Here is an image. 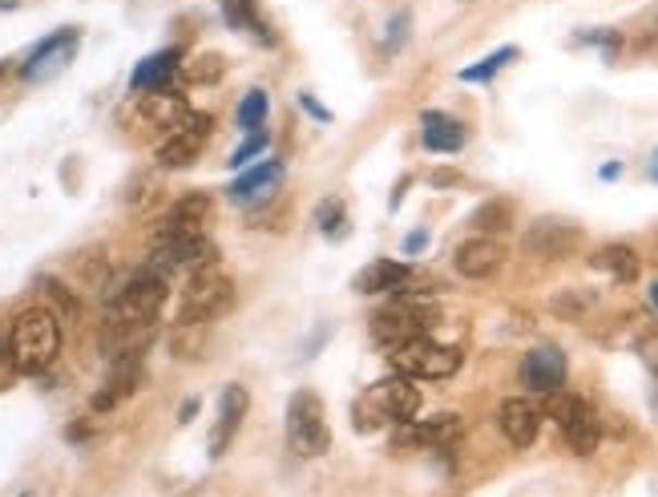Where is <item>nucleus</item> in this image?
Listing matches in <instances>:
<instances>
[{
    "instance_id": "nucleus-1",
    "label": "nucleus",
    "mask_w": 658,
    "mask_h": 497,
    "mask_svg": "<svg viewBox=\"0 0 658 497\" xmlns=\"http://www.w3.org/2000/svg\"><path fill=\"white\" fill-rule=\"evenodd\" d=\"M9 356L16 377H40L61 356V320L49 308H25L9 328Z\"/></svg>"
},
{
    "instance_id": "nucleus-2",
    "label": "nucleus",
    "mask_w": 658,
    "mask_h": 497,
    "mask_svg": "<svg viewBox=\"0 0 658 497\" xmlns=\"http://www.w3.org/2000/svg\"><path fill=\"white\" fill-rule=\"evenodd\" d=\"M166 299H171V275L142 263L106 296V323H158Z\"/></svg>"
},
{
    "instance_id": "nucleus-3",
    "label": "nucleus",
    "mask_w": 658,
    "mask_h": 497,
    "mask_svg": "<svg viewBox=\"0 0 658 497\" xmlns=\"http://www.w3.org/2000/svg\"><path fill=\"white\" fill-rule=\"evenodd\" d=\"M421 413V389H416V380L412 377H384L376 380L368 392H364V401L356 404V421L360 429H380V425H388V421H396V425H404V421H412Z\"/></svg>"
},
{
    "instance_id": "nucleus-4",
    "label": "nucleus",
    "mask_w": 658,
    "mask_h": 497,
    "mask_svg": "<svg viewBox=\"0 0 658 497\" xmlns=\"http://www.w3.org/2000/svg\"><path fill=\"white\" fill-rule=\"evenodd\" d=\"M287 445L299 458H324L331 449L328 409L312 389H295L287 401Z\"/></svg>"
},
{
    "instance_id": "nucleus-5",
    "label": "nucleus",
    "mask_w": 658,
    "mask_h": 497,
    "mask_svg": "<svg viewBox=\"0 0 658 497\" xmlns=\"http://www.w3.org/2000/svg\"><path fill=\"white\" fill-rule=\"evenodd\" d=\"M231 304H235V283L219 271V263L190 271V283L183 287V304H178V323H214L223 311H231Z\"/></svg>"
},
{
    "instance_id": "nucleus-6",
    "label": "nucleus",
    "mask_w": 658,
    "mask_h": 497,
    "mask_svg": "<svg viewBox=\"0 0 658 497\" xmlns=\"http://www.w3.org/2000/svg\"><path fill=\"white\" fill-rule=\"evenodd\" d=\"M545 413L557 421V429L566 437V445L578 453V458H590L598 441H602V417L590 401L581 397H569V392H550L545 397Z\"/></svg>"
},
{
    "instance_id": "nucleus-7",
    "label": "nucleus",
    "mask_w": 658,
    "mask_h": 497,
    "mask_svg": "<svg viewBox=\"0 0 658 497\" xmlns=\"http://www.w3.org/2000/svg\"><path fill=\"white\" fill-rule=\"evenodd\" d=\"M461 352L448 348V344H436L428 336H416L409 344H400L392 348V368L400 377H412V380H448L461 372Z\"/></svg>"
},
{
    "instance_id": "nucleus-8",
    "label": "nucleus",
    "mask_w": 658,
    "mask_h": 497,
    "mask_svg": "<svg viewBox=\"0 0 658 497\" xmlns=\"http://www.w3.org/2000/svg\"><path fill=\"white\" fill-rule=\"evenodd\" d=\"M150 268H158L162 275H174V271H202L219 263V247H214L207 235H154V247H150Z\"/></svg>"
},
{
    "instance_id": "nucleus-9",
    "label": "nucleus",
    "mask_w": 658,
    "mask_h": 497,
    "mask_svg": "<svg viewBox=\"0 0 658 497\" xmlns=\"http://www.w3.org/2000/svg\"><path fill=\"white\" fill-rule=\"evenodd\" d=\"M211 114H186L174 130H166V138L158 142V166L162 170H186L190 162H198L207 138H211Z\"/></svg>"
},
{
    "instance_id": "nucleus-10",
    "label": "nucleus",
    "mask_w": 658,
    "mask_h": 497,
    "mask_svg": "<svg viewBox=\"0 0 658 497\" xmlns=\"http://www.w3.org/2000/svg\"><path fill=\"white\" fill-rule=\"evenodd\" d=\"M78 28H57V33H49V37L40 40V45H33V54L21 61V81H28V85H37V81H49L57 78V73H66L69 66H73V57H78Z\"/></svg>"
},
{
    "instance_id": "nucleus-11",
    "label": "nucleus",
    "mask_w": 658,
    "mask_h": 497,
    "mask_svg": "<svg viewBox=\"0 0 658 497\" xmlns=\"http://www.w3.org/2000/svg\"><path fill=\"white\" fill-rule=\"evenodd\" d=\"M428 311L421 304H392V308H384L380 316H372V340L380 344V348H400V344H409V340L424 336L428 332Z\"/></svg>"
},
{
    "instance_id": "nucleus-12",
    "label": "nucleus",
    "mask_w": 658,
    "mask_h": 497,
    "mask_svg": "<svg viewBox=\"0 0 658 497\" xmlns=\"http://www.w3.org/2000/svg\"><path fill=\"white\" fill-rule=\"evenodd\" d=\"M581 247V230L566 218H538L521 239V251L533 259H569Z\"/></svg>"
},
{
    "instance_id": "nucleus-13",
    "label": "nucleus",
    "mask_w": 658,
    "mask_h": 497,
    "mask_svg": "<svg viewBox=\"0 0 658 497\" xmlns=\"http://www.w3.org/2000/svg\"><path fill=\"white\" fill-rule=\"evenodd\" d=\"M521 384L529 392H538V397H550V392H562L569 377V364H566V352L557 348V344H538V348L529 352L526 360H521Z\"/></svg>"
},
{
    "instance_id": "nucleus-14",
    "label": "nucleus",
    "mask_w": 658,
    "mask_h": 497,
    "mask_svg": "<svg viewBox=\"0 0 658 497\" xmlns=\"http://www.w3.org/2000/svg\"><path fill=\"white\" fill-rule=\"evenodd\" d=\"M505 259H509L505 242L493 239V235H473V239H465L461 247H457L453 268H457V275H465V280H489V275H497V271L505 268Z\"/></svg>"
},
{
    "instance_id": "nucleus-15",
    "label": "nucleus",
    "mask_w": 658,
    "mask_h": 497,
    "mask_svg": "<svg viewBox=\"0 0 658 497\" xmlns=\"http://www.w3.org/2000/svg\"><path fill=\"white\" fill-rule=\"evenodd\" d=\"M541 417H545V409L526 397H509V401L497 409V425L505 433V441L517 445V449H529V445L538 441L541 433Z\"/></svg>"
},
{
    "instance_id": "nucleus-16",
    "label": "nucleus",
    "mask_w": 658,
    "mask_h": 497,
    "mask_svg": "<svg viewBox=\"0 0 658 497\" xmlns=\"http://www.w3.org/2000/svg\"><path fill=\"white\" fill-rule=\"evenodd\" d=\"M142 356H126V360H109L106 384L93 392V413H109L121 401H130L133 392L142 389Z\"/></svg>"
},
{
    "instance_id": "nucleus-17",
    "label": "nucleus",
    "mask_w": 658,
    "mask_h": 497,
    "mask_svg": "<svg viewBox=\"0 0 658 497\" xmlns=\"http://www.w3.org/2000/svg\"><path fill=\"white\" fill-rule=\"evenodd\" d=\"M250 413V392L243 384H226L223 397H219V421H214V433H211V458H223L231 441H235L238 425L247 421Z\"/></svg>"
},
{
    "instance_id": "nucleus-18",
    "label": "nucleus",
    "mask_w": 658,
    "mask_h": 497,
    "mask_svg": "<svg viewBox=\"0 0 658 497\" xmlns=\"http://www.w3.org/2000/svg\"><path fill=\"white\" fill-rule=\"evenodd\" d=\"M211 215H214L211 194L190 190V194H183V199H178L171 211H166L158 235H207V223H211Z\"/></svg>"
},
{
    "instance_id": "nucleus-19",
    "label": "nucleus",
    "mask_w": 658,
    "mask_h": 497,
    "mask_svg": "<svg viewBox=\"0 0 658 497\" xmlns=\"http://www.w3.org/2000/svg\"><path fill=\"white\" fill-rule=\"evenodd\" d=\"M279 182H283V162L267 158V162H259V166H250L247 175H238L226 194H231L235 206H255V202L271 199V194L279 190Z\"/></svg>"
},
{
    "instance_id": "nucleus-20",
    "label": "nucleus",
    "mask_w": 658,
    "mask_h": 497,
    "mask_svg": "<svg viewBox=\"0 0 658 497\" xmlns=\"http://www.w3.org/2000/svg\"><path fill=\"white\" fill-rule=\"evenodd\" d=\"M412 280H416V275H412L409 263H396V259H376V263H368V268H364L356 280H352V287H356L360 296H400V292H404Z\"/></svg>"
},
{
    "instance_id": "nucleus-21",
    "label": "nucleus",
    "mask_w": 658,
    "mask_h": 497,
    "mask_svg": "<svg viewBox=\"0 0 658 497\" xmlns=\"http://www.w3.org/2000/svg\"><path fill=\"white\" fill-rule=\"evenodd\" d=\"M421 142L424 150L433 154H457L469 142V130L453 114H440V109H424L421 114Z\"/></svg>"
},
{
    "instance_id": "nucleus-22",
    "label": "nucleus",
    "mask_w": 658,
    "mask_h": 497,
    "mask_svg": "<svg viewBox=\"0 0 658 497\" xmlns=\"http://www.w3.org/2000/svg\"><path fill=\"white\" fill-rule=\"evenodd\" d=\"M183 69V49H158V54L142 57L130 73L133 94H150V90H166L171 78Z\"/></svg>"
},
{
    "instance_id": "nucleus-23",
    "label": "nucleus",
    "mask_w": 658,
    "mask_h": 497,
    "mask_svg": "<svg viewBox=\"0 0 658 497\" xmlns=\"http://www.w3.org/2000/svg\"><path fill=\"white\" fill-rule=\"evenodd\" d=\"M461 437V417L457 413H436L428 421H404L396 433V445H448Z\"/></svg>"
},
{
    "instance_id": "nucleus-24",
    "label": "nucleus",
    "mask_w": 658,
    "mask_h": 497,
    "mask_svg": "<svg viewBox=\"0 0 658 497\" xmlns=\"http://www.w3.org/2000/svg\"><path fill=\"white\" fill-rule=\"evenodd\" d=\"M223 21L235 28V33H250L263 49H275L279 45V37L271 33V25H267L263 9H259V0H223Z\"/></svg>"
},
{
    "instance_id": "nucleus-25",
    "label": "nucleus",
    "mask_w": 658,
    "mask_h": 497,
    "mask_svg": "<svg viewBox=\"0 0 658 497\" xmlns=\"http://www.w3.org/2000/svg\"><path fill=\"white\" fill-rule=\"evenodd\" d=\"M138 109H142L145 126H154V130H174L190 114V106H186V97L178 90H150V97H142Z\"/></svg>"
},
{
    "instance_id": "nucleus-26",
    "label": "nucleus",
    "mask_w": 658,
    "mask_h": 497,
    "mask_svg": "<svg viewBox=\"0 0 658 497\" xmlns=\"http://www.w3.org/2000/svg\"><path fill=\"white\" fill-rule=\"evenodd\" d=\"M594 268L606 271V275H614L619 283L638 280V256H634V247H626V242H610V247H602V251L594 256Z\"/></svg>"
},
{
    "instance_id": "nucleus-27",
    "label": "nucleus",
    "mask_w": 658,
    "mask_h": 497,
    "mask_svg": "<svg viewBox=\"0 0 658 497\" xmlns=\"http://www.w3.org/2000/svg\"><path fill=\"white\" fill-rule=\"evenodd\" d=\"M469 227H477L481 235H493V239H497L501 230L514 227V206H509L505 199H489L485 206H477V211H473Z\"/></svg>"
},
{
    "instance_id": "nucleus-28",
    "label": "nucleus",
    "mask_w": 658,
    "mask_h": 497,
    "mask_svg": "<svg viewBox=\"0 0 658 497\" xmlns=\"http://www.w3.org/2000/svg\"><path fill=\"white\" fill-rule=\"evenodd\" d=\"M509 61H517V49L514 45H505V49H497V54H489V57H481L477 66H469V69H461L457 78L461 81H469V85H485V81H493L501 73V69L509 66Z\"/></svg>"
},
{
    "instance_id": "nucleus-29",
    "label": "nucleus",
    "mask_w": 658,
    "mask_h": 497,
    "mask_svg": "<svg viewBox=\"0 0 658 497\" xmlns=\"http://www.w3.org/2000/svg\"><path fill=\"white\" fill-rule=\"evenodd\" d=\"M316 227L328 235V239H343L348 235V206H343L340 194H328V199L316 206Z\"/></svg>"
},
{
    "instance_id": "nucleus-30",
    "label": "nucleus",
    "mask_w": 658,
    "mask_h": 497,
    "mask_svg": "<svg viewBox=\"0 0 658 497\" xmlns=\"http://www.w3.org/2000/svg\"><path fill=\"white\" fill-rule=\"evenodd\" d=\"M267 109H271V97H267V90H250L243 102H238L235 109V121H238V130H263V121H267Z\"/></svg>"
},
{
    "instance_id": "nucleus-31",
    "label": "nucleus",
    "mask_w": 658,
    "mask_h": 497,
    "mask_svg": "<svg viewBox=\"0 0 658 497\" xmlns=\"http://www.w3.org/2000/svg\"><path fill=\"white\" fill-rule=\"evenodd\" d=\"M40 292L49 296V304H54L49 311H54L57 320H78V316H81L78 296H73V292H69L61 280H49V275H45V280H40Z\"/></svg>"
},
{
    "instance_id": "nucleus-32",
    "label": "nucleus",
    "mask_w": 658,
    "mask_h": 497,
    "mask_svg": "<svg viewBox=\"0 0 658 497\" xmlns=\"http://www.w3.org/2000/svg\"><path fill=\"white\" fill-rule=\"evenodd\" d=\"M223 57L219 54H202L195 61V66H186L183 73H186V81H190V85H214V81L223 78Z\"/></svg>"
},
{
    "instance_id": "nucleus-33",
    "label": "nucleus",
    "mask_w": 658,
    "mask_h": 497,
    "mask_svg": "<svg viewBox=\"0 0 658 497\" xmlns=\"http://www.w3.org/2000/svg\"><path fill=\"white\" fill-rule=\"evenodd\" d=\"M263 150H267V130H250V138L235 150V154H231V162H226V166H235V170H243V166H247V162L255 158V154H263Z\"/></svg>"
},
{
    "instance_id": "nucleus-34",
    "label": "nucleus",
    "mask_w": 658,
    "mask_h": 497,
    "mask_svg": "<svg viewBox=\"0 0 658 497\" xmlns=\"http://www.w3.org/2000/svg\"><path fill=\"white\" fill-rule=\"evenodd\" d=\"M409 28H412V13L409 9H400V13L388 21V37H384V45H388V54H396L404 40H409Z\"/></svg>"
},
{
    "instance_id": "nucleus-35",
    "label": "nucleus",
    "mask_w": 658,
    "mask_h": 497,
    "mask_svg": "<svg viewBox=\"0 0 658 497\" xmlns=\"http://www.w3.org/2000/svg\"><path fill=\"white\" fill-rule=\"evenodd\" d=\"M590 304H594L590 292H566V296L553 299V311H557V316H581Z\"/></svg>"
},
{
    "instance_id": "nucleus-36",
    "label": "nucleus",
    "mask_w": 658,
    "mask_h": 497,
    "mask_svg": "<svg viewBox=\"0 0 658 497\" xmlns=\"http://www.w3.org/2000/svg\"><path fill=\"white\" fill-rule=\"evenodd\" d=\"M16 380V368H13V356H9V332H0V392L9 389Z\"/></svg>"
},
{
    "instance_id": "nucleus-37",
    "label": "nucleus",
    "mask_w": 658,
    "mask_h": 497,
    "mask_svg": "<svg viewBox=\"0 0 658 497\" xmlns=\"http://www.w3.org/2000/svg\"><path fill=\"white\" fill-rule=\"evenodd\" d=\"M299 106H303V114H312L316 121H331V109L319 106V102H316L312 94H299Z\"/></svg>"
},
{
    "instance_id": "nucleus-38",
    "label": "nucleus",
    "mask_w": 658,
    "mask_h": 497,
    "mask_svg": "<svg viewBox=\"0 0 658 497\" xmlns=\"http://www.w3.org/2000/svg\"><path fill=\"white\" fill-rule=\"evenodd\" d=\"M424 247H428V230H412L409 239H404V256H421Z\"/></svg>"
},
{
    "instance_id": "nucleus-39",
    "label": "nucleus",
    "mask_w": 658,
    "mask_h": 497,
    "mask_svg": "<svg viewBox=\"0 0 658 497\" xmlns=\"http://www.w3.org/2000/svg\"><path fill=\"white\" fill-rule=\"evenodd\" d=\"M195 413H198V401H186V404H183V413H178V421H190Z\"/></svg>"
},
{
    "instance_id": "nucleus-40",
    "label": "nucleus",
    "mask_w": 658,
    "mask_h": 497,
    "mask_svg": "<svg viewBox=\"0 0 658 497\" xmlns=\"http://www.w3.org/2000/svg\"><path fill=\"white\" fill-rule=\"evenodd\" d=\"M619 175H622L619 162H610V166H602V178H606V182H610V178H619Z\"/></svg>"
},
{
    "instance_id": "nucleus-41",
    "label": "nucleus",
    "mask_w": 658,
    "mask_h": 497,
    "mask_svg": "<svg viewBox=\"0 0 658 497\" xmlns=\"http://www.w3.org/2000/svg\"><path fill=\"white\" fill-rule=\"evenodd\" d=\"M650 308L658 311V283H655V287H650Z\"/></svg>"
},
{
    "instance_id": "nucleus-42",
    "label": "nucleus",
    "mask_w": 658,
    "mask_h": 497,
    "mask_svg": "<svg viewBox=\"0 0 658 497\" xmlns=\"http://www.w3.org/2000/svg\"><path fill=\"white\" fill-rule=\"evenodd\" d=\"M650 178L658 182V150H655V166H650Z\"/></svg>"
},
{
    "instance_id": "nucleus-43",
    "label": "nucleus",
    "mask_w": 658,
    "mask_h": 497,
    "mask_svg": "<svg viewBox=\"0 0 658 497\" xmlns=\"http://www.w3.org/2000/svg\"><path fill=\"white\" fill-rule=\"evenodd\" d=\"M13 497H33V494H28V489H25V494H13Z\"/></svg>"
},
{
    "instance_id": "nucleus-44",
    "label": "nucleus",
    "mask_w": 658,
    "mask_h": 497,
    "mask_svg": "<svg viewBox=\"0 0 658 497\" xmlns=\"http://www.w3.org/2000/svg\"><path fill=\"white\" fill-rule=\"evenodd\" d=\"M457 4H469V0H457Z\"/></svg>"
}]
</instances>
